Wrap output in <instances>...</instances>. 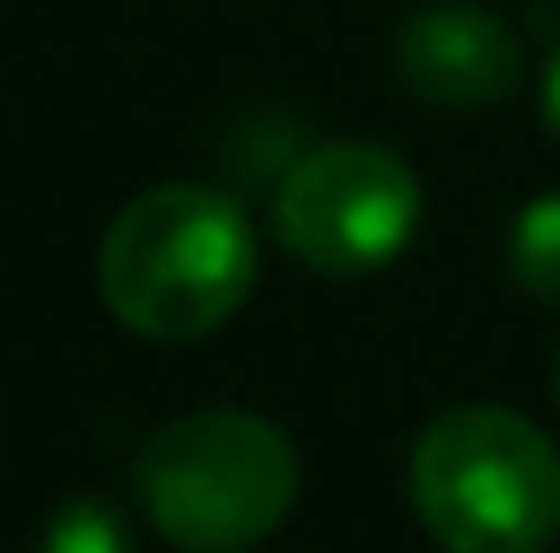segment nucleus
<instances>
[{
	"label": "nucleus",
	"instance_id": "1",
	"mask_svg": "<svg viewBox=\"0 0 560 553\" xmlns=\"http://www.w3.org/2000/svg\"><path fill=\"white\" fill-rule=\"evenodd\" d=\"M261 274L248 209L209 183H156L118 209L98 248V293L118 326L183 345L242 313Z\"/></svg>",
	"mask_w": 560,
	"mask_h": 553
},
{
	"label": "nucleus",
	"instance_id": "2",
	"mask_svg": "<svg viewBox=\"0 0 560 553\" xmlns=\"http://www.w3.org/2000/svg\"><path fill=\"white\" fill-rule=\"evenodd\" d=\"M411 502L450 553H535L560 534V456L509 404H456L423 423Z\"/></svg>",
	"mask_w": 560,
	"mask_h": 553
},
{
	"label": "nucleus",
	"instance_id": "3",
	"mask_svg": "<svg viewBox=\"0 0 560 553\" xmlns=\"http://www.w3.org/2000/svg\"><path fill=\"white\" fill-rule=\"evenodd\" d=\"M300 495L293 443L255 411H189L138 456V502L176 548L235 553L268 541Z\"/></svg>",
	"mask_w": 560,
	"mask_h": 553
},
{
	"label": "nucleus",
	"instance_id": "4",
	"mask_svg": "<svg viewBox=\"0 0 560 553\" xmlns=\"http://www.w3.org/2000/svg\"><path fill=\"white\" fill-rule=\"evenodd\" d=\"M423 228V189L385 143H319L275 189L280 248L319 274H372L398 261Z\"/></svg>",
	"mask_w": 560,
	"mask_h": 553
},
{
	"label": "nucleus",
	"instance_id": "5",
	"mask_svg": "<svg viewBox=\"0 0 560 553\" xmlns=\"http://www.w3.org/2000/svg\"><path fill=\"white\" fill-rule=\"evenodd\" d=\"M398 72L423 105H450V111H476V105H502L528 59L522 39L509 33V20H495L489 7L469 0H443L405 20L398 33Z\"/></svg>",
	"mask_w": 560,
	"mask_h": 553
},
{
	"label": "nucleus",
	"instance_id": "6",
	"mask_svg": "<svg viewBox=\"0 0 560 553\" xmlns=\"http://www.w3.org/2000/svg\"><path fill=\"white\" fill-rule=\"evenodd\" d=\"M509 274L535 299H560V189L535 196L509 228Z\"/></svg>",
	"mask_w": 560,
	"mask_h": 553
},
{
	"label": "nucleus",
	"instance_id": "7",
	"mask_svg": "<svg viewBox=\"0 0 560 553\" xmlns=\"http://www.w3.org/2000/svg\"><path fill=\"white\" fill-rule=\"evenodd\" d=\"M46 548H59V553H118V548H131V528H125V515H118L105 495H79V502H66V508L52 515Z\"/></svg>",
	"mask_w": 560,
	"mask_h": 553
},
{
	"label": "nucleus",
	"instance_id": "8",
	"mask_svg": "<svg viewBox=\"0 0 560 553\" xmlns=\"http://www.w3.org/2000/svg\"><path fill=\"white\" fill-rule=\"evenodd\" d=\"M541 118L560 138V39H555V52H548V66H541Z\"/></svg>",
	"mask_w": 560,
	"mask_h": 553
},
{
	"label": "nucleus",
	"instance_id": "9",
	"mask_svg": "<svg viewBox=\"0 0 560 553\" xmlns=\"http://www.w3.org/2000/svg\"><path fill=\"white\" fill-rule=\"evenodd\" d=\"M555 398H560V352H555Z\"/></svg>",
	"mask_w": 560,
	"mask_h": 553
}]
</instances>
